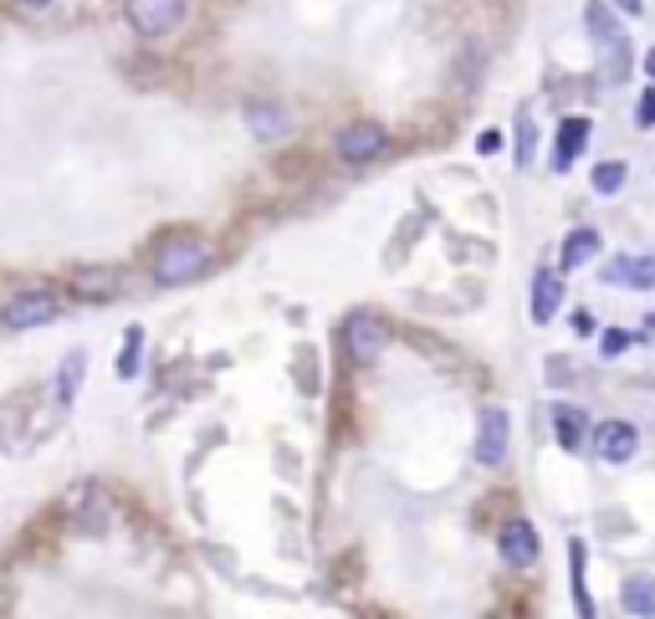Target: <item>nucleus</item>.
Returning a JSON list of instances; mask_svg holds the SVG:
<instances>
[{
    "mask_svg": "<svg viewBox=\"0 0 655 619\" xmlns=\"http://www.w3.org/2000/svg\"><path fill=\"white\" fill-rule=\"evenodd\" d=\"M554 425H558L563 451H584V430H589L584 410H573V404H554Z\"/></svg>",
    "mask_w": 655,
    "mask_h": 619,
    "instance_id": "f3484780",
    "label": "nucleus"
},
{
    "mask_svg": "<svg viewBox=\"0 0 655 619\" xmlns=\"http://www.w3.org/2000/svg\"><path fill=\"white\" fill-rule=\"evenodd\" d=\"M16 5H26V11H41V5H51V0H16Z\"/></svg>",
    "mask_w": 655,
    "mask_h": 619,
    "instance_id": "c85d7f7f",
    "label": "nucleus"
},
{
    "mask_svg": "<svg viewBox=\"0 0 655 619\" xmlns=\"http://www.w3.org/2000/svg\"><path fill=\"white\" fill-rule=\"evenodd\" d=\"M594 252H599V231L594 226H579V231H569V241H563V271H579L594 262Z\"/></svg>",
    "mask_w": 655,
    "mask_h": 619,
    "instance_id": "dca6fc26",
    "label": "nucleus"
},
{
    "mask_svg": "<svg viewBox=\"0 0 655 619\" xmlns=\"http://www.w3.org/2000/svg\"><path fill=\"white\" fill-rule=\"evenodd\" d=\"M533 149H538V129H533V118L522 113L518 118V165H533Z\"/></svg>",
    "mask_w": 655,
    "mask_h": 619,
    "instance_id": "5701e85b",
    "label": "nucleus"
},
{
    "mask_svg": "<svg viewBox=\"0 0 655 619\" xmlns=\"http://www.w3.org/2000/svg\"><path fill=\"white\" fill-rule=\"evenodd\" d=\"M190 0H123V21L134 26V36L144 41H159V36L180 32L185 26Z\"/></svg>",
    "mask_w": 655,
    "mask_h": 619,
    "instance_id": "20e7f679",
    "label": "nucleus"
},
{
    "mask_svg": "<svg viewBox=\"0 0 655 619\" xmlns=\"http://www.w3.org/2000/svg\"><path fill=\"white\" fill-rule=\"evenodd\" d=\"M385 343H389V333H385V323L374 318V313H349V323H343V349H349L353 364H359V368L379 364Z\"/></svg>",
    "mask_w": 655,
    "mask_h": 619,
    "instance_id": "423d86ee",
    "label": "nucleus"
},
{
    "mask_svg": "<svg viewBox=\"0 0 655 619\" xmlns=\"http://www.w3.org/2000/svg\"><path fill=\"white\" fill-rule=\"evenodd\" d=\"M333 149L343 165H369V159H379L389 149V129L374 123V118H353L349 129L333 138Z\"/></svg>",
    "mask_w": 655,
    "mask_h": 619,
    "instance_id": "39448f33",
    "label": "nucleus"
},
{
    "mask_svg": "<svg viewBox=\"0 0 655 619\" xmlns=\"http://www.w3.org/2000/svg\"><path fill=\"white\" fill-rule=\"evenodd\" d=\"M584 144H589V118H563V123H558V144H554V174L573 169V159L584 154Z\"/></svg>",
    "mask_w": 655,
    "mask_h": 619,
    "instance_id": "ddd939ff",
    "label": "nucleus"
},
{
    "mask_svg": "<svg viewBox=\"0 0 655 619\" xmlns=\"http://www.w3.org/2000/svg\"><path fill=\"white\" fill-rule=\"evenodd\" d=\"M476 149H482V154H497V149H502V134H482V138H476Z\"/></svg>",
    "mask_w": 655,
    "mask_h": 619,
    "instance_id": "bb28decb",
    "label": "nucleus"
},
{
    "mask_svg": "<svg viewBox=\"0 0 655 619\" xmlns=\"http://www.w3.org/2000/svg\"><path fill=\"white\" fill-rule=\"evenodd\" d=\"M558 307H563V282L554 271H538L533 277V323H554Z\"/></svg>",
    "mask_w": 655,
    "mask_h": 619,
    "instance_id": "2eb2a0df",
    "label": "nucleus"
},
{
    "mask_svg": "<svg viewBox=\"0 0 655 619\" xmlns=\"http://www.w3.org/2000/svg\"><path fill=\"white\" fill-rule=\"evenodd\" d=\"M584 26H589V36H594L599 57H605L609 77H624V72H630V41H624L620 11H615L609 0H589V5H584Z\"/></svg>",
    "mask_w": 655,
    "mask_h": 619,
    "instance_id": "f03ea898",
    "label": "nucleus"
},
{
    "mask_svg": "<svg viewBox=\"0 0 655 619\" xmlns=\"http://www.w3.org/2000/svg\"><path fill=\"white\" fill-rule=\"evenodd\" d=\"M138 349H144V328H129L123 353H118V379H134L138 374Z\"/></svg>",
    "mask_w": 655,
    "mask_h": 619,
    "instance_id": "4be33fe9",
    "label": "nucleus"
},
{
    "mask_svg": "<svg viewBox=\"0 0 655 619\" xmlns=\"http://www.w3.org/2000/svg\"><path fill=\"white\" fill-rule=\"evenodd\" d=\"M594 456H605V461H615V466H624V461H635L640 451V430L630 425V420H605V425H594Z\"/></svg>",
    "mask_w": 655,
    "mask_h": 619,
    "instance_id": "6e6552de",
    "label": "nucleus"
},
{
    "mask_svg": "<svg viewBox=\"0 0 655 619\" xmlns=\"http://www.w3.org/2000/svg\"><path fill=\"white\" fill-rule=\"evenodd\" d=\"M645 77H651V83H655V47L645 51Z\"/></svg>",
    "mask_w": 655,
    "mask_h": 619,
    "instance_id": "cd10ccee",
    "label": "nucleus"
},
{
    "mask_svg": "<svg viewBox=\"0 0 655 619\" xmlns=\"http://www.w3.org/2000/svg\"><path fill=\"white\" fill-rule=\"evenodd\" d=\"M62 318V298L51 292V287H26L16 298L0 307V328H11V333H26V328H47V323Z\"/></svg>",
    "mask_w": 655,
    "mask_h": 619,
    "instance_id": "7ed1b4c3",
    "label": "nucleus"
},
{
    "mask_svg": "<svg viewBox=\"0 0 655 619\" xmlns=\"http://www.w3.org/2000/svg\"><path fill=\"white\" fill-rule=\"evenodd\" d=\"M624 180H630V165H620V159H605V165H594V174H589L594 195H620Z\"/></svg>",
    "mask_w": 655,
    "mask_h": 619,
    "instance_id": "a211bd4d",
    "label": "nucleus"
},
{
    "mask_svg": "<svg viewBox=\"0 0 655 619\" xmlns=\"http://www.w3.org/2000/svg\"><path fill=\"white\" fill-rule=\"evenodd\" d=\"M497 553H502L512 569H533L538 563V533H533V522L527 518H512L497 537Z\"/></svg>",
    "mask_w": 655,
    "mask_h": 619,
    "instance_id": "1a4fd4ad",
    "label": "nucleus"
},
{
    "mask_svg": "<svg viewBox=\"0 0 655 619\" xmlns=\"http://www.w3.org/2000/svg\"><path fill=\"white\" fill-rule=\"evenodd\" d=\"M241 118H246L252 138H282L287 134V108L277 98H252Z\"/></svg>",
    "mask_w": 655,
    "mask_h": 619,
    "instance_id": "f8f14e48",
    "label": "nucleus"
},
{
    "mask_svg": "<svg viewBox=\"0 0 655 619\" xmlns=\"http://www.w3.org/2000/svg\"><path fill=\"white\" fill-rule=\"evenodd\" d=\"M605 282L651 292V287H655V256H615V262L605 267Z\"/></svg>",
    "mask_w": 655,
    "mask_h": 619,
    "instance_id": "9b49d317",
    "label": "nucleus"
},
{
    "mask_svg": "<svg viewBox=\"0 0 655 619\" xmlns=\"http://www.w3.org/2000/svg\"><path fill=\"white\" fill-rule=\"evenodd\" d=\"M68 518L83 527V533H98L102 522H108V497H102V486L83 482L77 491L68 497Z\"/></svg>",
    "mask_w": 655,
    "mask_h": 619,
    "instance_id": "9d476101",
    "label": "nucleus"
},
{
    "mask_svg": "<svg viewBox=\"0 0 655 619\" xmlns=\"http://www.w3.org/2000/svg\"><path fill=\"white\" fill-rule=\"evenodd\" d=\"M507 446H512V420H507L502 404H487L482 420H476V461L482 466H502Z\"/></svg>",
    "mask_w": 655,
    "mask_h": 619,
    "instance_id": "0eeeda50",
    "label": "nucleus"
},
{
    "mask_svg": "<svg viewBox=\"0 0 655 619\" xmlns=\"http://www.w3.org/2000/svg\"><path fill=\"white\" fill-rule=\"evenodd\" d=\"M609 5H615L620 16H640V11H645V0H609Z\"/></svg>",
    "mask_w": 655,
    "mask_h": 619,
    "instance_id": "a878e982",
    "label": "nucleus"
},
{
    "mask_svg": "<svg viewBox=\"0 0 655 619\" xmlns=\"http://www.w3.org/2000/svg\"><path fill=\"white\" fill-rule=\"evenodd\" d=\"M72 292L83 302H113L118 298V267H83L72 277Z\"/></svg>",
    "mask_w": 655,
    "mask_h": 619,
    "instance_id": "4468645a",
    "label": "nucleus"
},
{
    "mask_svg": "<svg viewBox=\"0 0 655 619\" xmlns=\"http://www.w3.org/2000/svg\"><path fill=\"white\" fill-rule=\"evenodd\" d=\"M630 343H635V333H624V328H609V333L599 338V353H605V359H620Z\"/></svg>",
    "mask_w": 655,
    "mask_h": 619,
    "instance_id": "b1692460",
    "label": "nucleus"
},
{
    "mask_svg": "<svg viewBox=\"0 0 655 619\" xmlns=\"http://www.w3.org/2000/svg\"><path fill=\"white\" fill-rule=\"evenodd\" d=\"M210 271V246L201 235H165L149 256V277L159 287H185Z\"/></svg>",
    "mask_w": 655,
    "mask_h": 619,
    "instance_id": "f257e3e1",
    "label": "nucleus"
},
{
    "mask_svg": "<svg viewBox=\"0 0 655 619\" xmlns=\"http://www.w3.org/2000/svg\"><path fill=\"white\" fill-rule=\"evenodd\" d=\"M569 558H573V599H579V619H594V604H589V588H584V543H573Z\"/></svg>",
    "mask_w": 655,
    "mask_h": 619,
    "instance_id": "412c9836",
    "label": "nucleus"
},
{
    "mask_svg": "<svg viewBox=\"0 0 655 619\" xmlns=\"http://www.w3.org/2000/svg\"><path fill=\"white\" fill-rule=\"evenodd\" d=\"M83 368H87V353H83V349H72V353H68V368L57 374V400H62V404H68L72 395H77V385H83Z\"/></svg>",
    "mask_w": 655,
    "mask_h": 619,
    "instance_id": "aec40b11",
    "label": "nucleus"
},
{
    "mask_svg": "<svg viewBox=\"0 0 655 619\" xmlns=\"http://www.w3.org/2000/svg\"><path fill=\"white\" fill-rule=\"evenodd\" d=\"M635 123L640 129H655V83L640 93V102H635Z\"/></svg>",
    "mask_w": 655,
    "mask_h": 619,
    "instance_id": "393cba45",
    "label": "nucleus"
},
{
    "mask_svg": "<svg viewBox=\"0 0 655 619\" xmlns=\"http://www.w3.org/2000/svg\"><path fill=\"white\" fill-rule=\"evenodd\" d=\"M624 609L651 619L655 615V579H630V584H624Z\"/></svg>",
    "mask_w": 655,
    "mask_h": 619,
    "instance_id": "6ab92c4d",
    "label": "nucleus"
},
{
    "mask_svg": "<svg viewBox=\"0 0 655 619\" xmlns=\"http://www.w3.org/2000/svg\"><path fill=\"white\" fill-rule=\"evenodd\" d=\"M645 323H651V328H655V318H645Z\"/></svg>",
    "mask_w": 655,
    "mask_h": 619,
    "instance_id": "c756f323",
    "label": "nucleus"
}]
</instances>
